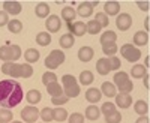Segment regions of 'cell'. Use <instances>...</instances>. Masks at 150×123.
Returning <instances> with one entry per match:
<instances>
[{
    "label": "cell",
    "instance_id": "obj_30",
    "mask_svg": "<svg viewBox=\"0 0 150 123\" xmlns=\"http://www.w3.org/2000/svg\"><path fill=\"white\" fill-rule=\"evenodd\" d=\"M95 80V75L92 74V71H83L80 74V84L83 86H90Z\"/></svg>",
    "mask_w": 150,
    "mask_h": 123
},
{
    "label": "cell",
    "instance_id": "obj_8",
    "mask_svg": "<svg viewBox=\"0 0 150 123\" xmlns=\"http://www.w3.org/2000/svg\"><path fill=\"white\" fill-rule=\"evenodd\" d=\"M116 26L120 32H126L132 26V17L129 14H120L116 18Z\"/></svg>",
    "mask_w": 150,
    "mask_h": 123
},
{
    "label": "cell",
    "instance_id": "obj_36",
    "mask_svg": "<svg viewBox=\"0 0 150 123\" xmlns=\"http://www.w3.org/2000/svg\"><path fill=\"white\" fill-rule=\"evenodd\" d=\"M39 116H41V119L44 120V123H50V122L53 120V110L48 108V107H45V108H42L41 111H39Z\"/></svg>",
    "mask_w": 150,
    "mask_h": 123
},
{
    "label": "cell",
    "instance_id": "obj_9",
    "mask_svg": "<svg viewBox=\"0 0 150 123\" xmlns=\"http://www.w3.org/2000/svg\"><path fill=\"white\" fill-rule=\"evenodd\" d=\"M3 11L8 15H20L21 11H23V6H21L20 2H11V0H6V2H3Z\"/></svg>",
    "mask_w": 150,
    "mask_h": 123
},
{
    "label": "cell",
    "instance_id": "obj_38",
    "mask_svg": "<svg viewBox=\"0 0 150 123\" xmlns=\"http://www.w3.org/2000/svg\"><path fill=\"white\" fill-rule=\"evenodd\" d=\"M99 110H101V113H102L104 116H110V114H112L114 111H117L116 105L112 104V102H105V104H102V107L99 108Z\"/></svg>",
    "mask_w": 150,
    "mask_h": 123
},
{
    "label": "cell",
    "instance_id": "obj_52",
    "mask_svg": "<svg viewBox=\"0 0 150 123\" xmlns=\"http://www.w3.org/2000/svg\"><path fill=\"white\" fill-rule=\"evenodd\" d=\"M135 123H150V122H149V117L147 116H140L138 119L135 120Z\"/></svg>",
    "mask_w": 150,
    "mask_h": 123
},
{
    "label": "cell",
    "instance_id": "obj_4",
    "mask_svg": "<svg viewBox=\"0 0 150 123\" xmlns=\"http://www.w3.org/2000/svg\"><path fill=\"white\" fill-rule=\"evenodd\" d=\"M2 72L5 75L12 77V80L21 78V63H14V62H6L2 65Z\"/></svg>",
    "mask_w": 150,
    "mask_h": 123
},
{
    "label": "cell",
    "instance_id": "obj_24",
    "mask_svg": "<svg viewBox=\"0 0 150 123\" xmlns=\"http://www.w3.org/2000/svg\"><path fill=\"white\" fill-rule=\"evenodd\" d=\"M36 44L41 45V47H47L51 44V35H50L48 32H39L36 35Z\"/></svg>",
    "mask_w": 150,
    "mask_h": 123
},
{
    "label": "cell",
    "instance_id": "obj_18",
    "mask_svg": "<svg viewBox=\"0 0 150 123\" xmlns=\"http://www.w3.org/2000/svg\"><path fill=\"white\" fill-rule=\"evenodd\" d=\"M101 93L105 95L107 98H114V96L117 95V87H116L112 83L105 81V83H102V86H101Z\"/></svg>",
    "mask_w": 150,
    "mask_h": 123
},
{
    "label": "cell",
    "instance_id": "obj_56",
    "mask_svg": "<svg viewBox=\"0 0 150 123\" xmlns=\"http://www.w3.org/2000/svg\"><path fill=\"white\" fill-rule=\"evenodd\" d=\"M12 123H21V122H17V120H15V122H12Z\"/></svg>",
    "mask_w": 150,
    "mask_h": 123
},
{
    "label": "cell",
    "instance_id": "obj_46",
    "mask_svg": "<svg viewBox=\"0 0 150 123\" xmlns=\"http://www.w3.org/2000/svg\"><path fill=\"white\" fill-rule=\"evenodd\" d=\"M68 122L69 123H84V116L80 114V113H72L68 117Z\"/></svg>",
    "mask_w": 150,
    "mask_h": 123
},
{
    "label": "cell",
    "instance_id": "obj_40",
    "mask_svg": "<svg viewBox=\"0 0 150 123\" xmlns=\"http://www.w3.org/2000/svg\"><path fill=\"white\" fill-rule=\"evenodd\" d=\"M33 75V68L29 63L21 65V78H30Z\"/></svg>",
    "mask_w": 150,
    "mask_h": 123
},
{
    "label": "cell",
    "instance_id": "obj_37",
    "mask_svg": "<svg viewBox=\"0 0 150 123\" xmlns=\"http://www.w3.org/2000/svg\"><path fill=\"white\" fill-rule=\"evenodd\" d=\"M0 59H2L5 63H6V62H12V56H11V48H9V45L0 47Z\"/></svg>",
    "mask_w": 150,
    "mask_h": 123
},
{
    "label": "cell",
    "instance_id": "obj_29",
    "mask_svg": "<svg viewBox=\"0 0 150 123\" xmlns=\"http://www.w3.org/2000/svg\"><path fill=\"white\" fill-rule=\"evenodd\" d=\"M47 92L51 98H56V96H62L63 95V89L60 87L59 83H53V84H48L47 86Z\"/></svg>",
    "mask_w": 150,
    "mask_h": 123
},
{
    "label": "cell",
    "instance_id": "obj_32",
    "mask_svg": "<svg viewBox=\"0 0 150 123\" xmlns=\"http://www.w3.org/2000/svg\"><path fill=\"white\" fill-rule=\"evenodd\" d=\"M86 26H87V33H90V35H98V33H101V30H102L101 24H99L96 20H90Z\"/></svg>",
    "mask_w": 150,
    "mask_h": 123
},
{
    "label": "cell",
    "instance_id": "obj_28",
    "mask_svg": "<svg viewBox=\"0 0 150 123\" xmlns=\"http://www.w3.org/2000/svg\"><path fill=\"white\" fill-rule=\"evenodd\" d=\"M134 111H135L137 114H140V116H146L147 111H149V104H147L146 101H143V99L137 101V102L134 104Z\"/></svg>",
    "mask_w": 150,
    "mask_h": 123
},
{
    "label": "cell",
    "instance_id": "obj_10",
    "mask_svg": "<svg viewBox=\"0 0 150 123\" xmlns=\"http://www.w3.org/2000/svg\"><path fill=\"white\" fill-rule=\"evenodd\" d=\"M114 98H116V104L114 105H117L122 110H126V108H129L132 105V96L129 93H119Z\"/></svg>",
    "mask_w": 150,
    "mask_h": 123
},
{
    "label": "cell",
    "instance_id": "obj_47",
    "mask_svg": "<svg viewBox=\"0 0 150 123\" xmlns=\"http://www.w3.org/2000/svg\"><path fill=\"white\" fill-rule=\"evenodd\" d=\"M108 62H110V66H111V71H117L120 68V59L116 57V56H112V57H108Z\"/></svg>",
    "mask_w": 150,
    "mask_h": 123
},
{
    "label": "cell",
    "instance_id": "obj_54",
    "mask_svg": "<svg viewBox=\"0 0 150 123\" xmlns=\"http://www.w3.org/2000/svg\"><path fill=\"white\" fill-rule=\"evenodd\" d=\"M149 24H150V20H149V17H147V18H146V21H144V26H146L144 29H146V32L150 29V27H149Z\"/></svg>",
    "mask_w": 150,
    "mask_h": 123
},
{
    "label": "cell",
    "instance_id": "obj_13",
    "mask_svg": "<svg viewBox=\"0 0 150 123\" xmlns=\"http://www.w3.org/2000/svg\"><path fill=\"white\" fill-rule=\"evenodd\" d=\"M96 71H98L99 75H108V72H111L108 57H102L96 62Z\"/></svg>",
    "mask_w": 150,
    "mask_h": 123
},
{
    "label": "cell",
    "instance_id": "obj_26",
    "mask_svg": "<svg viewBox=\"0 0 150 123\" xmlns=\"http://www.w3.org/2000/svg\"><path fill=\"white\" fill-rule=\"evenodd\" d=\"M116 39H117V35H116V32H112V30H107V32H104L102 33V36H101V45H107V44H112V42H116Z\"/></svg>",
    "mask_w": 150,
    "mask_h": 123
},
{
    "label": "cell",
    "instance_id": "obj_43",
    "mask_svg": "<svg viewBox=\"0 0 150 123\" xmlns=\"http://www.w3.org/2000/svg\"><path fill=\"white\" fill-rule=\"evenodd\" d=\"M122 122V114L119 111H114L110 116H105V123H120Z\"/></svg>",
    "mask_w": 150,
    "mask_h": 123
},
{
    "label": "cell",
    "instance_id": "obj_45",
    "mask_svg": "<svg viewBox=\"0 0 150 123\" xmlns=\"http://www.w3.org/2000/svg\"><path fill=\"white\" fill-rule=\"evenodd\" d=\"M9 48H11L12 62H17L21 57V48H20V45H9Z\"/></svg>",
    "mask_w": 150,
    "mask_h": 123
},
{
    "label": "cell",
    "instance_id": "obj_34",
    "mask_svg": "<svg viewBox=\"0 0 150 123\" xmlns=\"http://www.w3.org/2000/svg\"><path fill=\"white\" fill-rule=\"evenodd\" d=\"M8 30L11 32V33H20L21 30H23V23L20 21V20H11L9 23H8Z\"/></svg>",
    "mask_w": 150,
    "mask_h": 123
},
{
    "label": "cell",
    "instance_id": "obj_22",
    "mask_svg": "<svg viewBox=\"0 0 150 123\" xmlns=\"http://www.w3.org/2000/svg\"><path fill=\"white\" fill-rule=\"evenodd\" d=\"M84 116L87 120H98L99 116H101V110H99L96 105H89L86 108V111H84Z\"/></svg>",
    "mask_w": 150,
    "mask_h": 123
},
{
    "label": "cell",
    "instance_id": "obj_2",
    "mask_svg": "<svg viewBox=\"0 0 150 123\" xmlns=\"http://www.w3.org/2000/svg\"><path fill=\"white\" fill-rule=\"evenodd\" d=\"M120 54L123 59H126L131 63H137L141 59V51L137 47H134L132 44H125L120 47Z\"/></svg>",
    "mask_w": 150,
    "mask_h": 123
},
{
    "label": "cell",
    "instance_id": "obj_51",
    "mask_svg": "<svg viewBox=\"0 0 150 123\" xmlns=\"http://www.w3.org/2000/svg\"><path fill=\"white\" fill-rule=\"evenodd\" d=\"M137 5H138V8L141 9V11H144V12H147L149 11V2H137Z\"/></svg>",
    "mask_w": 150,
    "mask_h": 123
},
{
    "label": "cell",
    "instance_id": "obj_41",
    "mask_svg": "<svg viewBox=\"0 0 150 123\" xmlns=\"http://www.w3.org/2000/svg\"><path fill=\"white\" fill-rule=\"evenodd\" d=\"M95 20H96L99 24H101V27H102V29H104V27H108V24H110V20H108V17L104 14V12H98Z\"/></svg>",
    "mask_w": 150,
    "mask_h": 123
},
{
    "label": "cell",
    "instance_id": "obj_31",
    "mask_svg": "<svg viewBox=\"0 0 150 123\" xmlns=\"http://www.w3.org/2000/svg\"><path fill=\"white\" fill-rule=\"evenodd\" d=\"M146 74H147V69H146L143 65H140V63L134 65L132 69H131V75H132L134 78H143Z\"/></svg>",
    "mask_w": 150,
    "mask_h": 123
},
{
    "label": "cell",
    "instance_id": "obj_55",
    "mask_svg": "<svg viewBox=\"0 0 150 123\" xmlns=\"http://www.w3.org/2000/svg\"><path fill=\"white\" fill-rule=\"evenodd\" d=\"M149 62H150V57H149V56H147V57H146V63H144V65H143V66H144V68H146V69H147V68H149V65H150V63H149Z\"/></svg>",
    "mask_w": 150,
    "mask_h": 123
},
{
    "label": "cell",
    "instance_id": "obj_14",
    "mask_svg": "<svg viewBox=\"0 0 150 123\" xmlns=\"http://www.w3.org/2000/svg\"><path fill=\"white\" fill-rule=\"evenodd\" d=\"M77 18V12H75V9L72 6H65L63 9H62V14H60V20L66 21V24L69 23H74V20Z\"/></svg>",
    "mask_w": 150,
    "mask_h": 123
},
{
    "label": "cell",
    "instance_id": "obj_1",
    "mask_svg": "<svg viewBox=\"0 0 150 123\" xmlns=\"http://www.w3.org/2000/svg\"><path fill=\"white\" fill-rule=\"evenodd\" d=\"M24 99V90L21 84L15 80H2L0 81V107L14 108Z\"/></svg>",
    "mask_w": 150,
    "mask_h": 123
},
{
    "label": "cell",
    "instance_id": "obj_44",
    "mask_svg": "<svg viewBox=\"0 0 150 123\" xmlns=\"http://www.w3.org/2000/svg\"><path fill=\"white\" fill-rule=\"evenodd\" d=\"M12 120V111H8L6 108L0 110V123H9Z\"/></svg>",
    "mask_w": 150,
    "mask_h": 123
},
{
    "label": "cell",
    "instance_id": "obj_20",
    "mask_svg": "<svg viewBox=\"0 0 150 123\" xmlns=\"http://www.w3.org/2000/svg\"><path fill=\"white\" fill-rule=\"evenodd\" d=\"M41 99H42V93H41L39 90L32 89V90H29V92L26 93V101H27L30 105H36V104H39V102H41Z\"/></svg>",
    "mask_w": 150,
    "mask_h": 123
},
{
    "label": "cell",
    "instance_id": "obj_23",
    "mask_svg": "<svg viewBox=\"0 0 150 123\" xmlns=\"http://www.w3.org/2000/svg\"><path fill=\"white\" fill-rule=\"evenodd\" d=\"M35 14H36V17H39V18H48L50 17V6H48V3H45V2L38 3L36 8H35Z\"/></svg>",
    "mask_w": 150,
    "mask_h": 123
},
{
    "label": "cell",
    "instance_id": "obj_5",
    "mask_svg": "<svg viewBox=\"0 0 150 123\" xmlns=\"http://www.w3.org/2000/svg\"><path fill=\"white\" fill-rule=\"evenodd\" d=\"M39 117V110L33 105H29V107H24L21 110V119L26 122V123H35Z\"/></svg>",
    "mask_w": 150,
    "mask_h": 123
},
{
    "label": "cell",
    "instance_id": "obj_6",
    "mask_svg": "<svg viewBox=\"0 0 150 123\" xmlns=\"http://www.w3.org/2000/svg\"><path fill=\"white\" fill-rule=\"evenodd\" d=\"M45 27L48 30V33H56L62 29V20L59 15H50L45 20Z\"/></svg>",
    "mask_w": 150,
    "mask_h": 123
},
{
    "label": "cell",
    "instance_id": "obj_39",
    "mask_svg": "<svg viewBox=\"0 0 150 123\" xmlns=\"http://www.w3.org/2000/svg\"><path fill=\"white\" fill-rule=\"evenodd\" d=\"M42 83L44 86L47 87L48 84H53V83H57V75L54 72H45L44 75H42Z\"/></svg>",
    "mask_w": 150,
    "mask_h": 123
},
{
    "label": "cell",
    "instance_id": "obj_3",
    "mask_svg": "<svg viewBox=\"0 0 150 123\" xmlns=\"http://www.w3.org/2000/svg\"><path fill=\"white\" fill-rule=\"evenodd\" d=\"M65 53L60 50H53L47 57H45V66L48 69H57L62 63H65Z\"/></svg>",
    "mask_w": 150,
    "mask_h": 123
},
{
    "label": "cell",
    "instance_id": "obj_16",
    "mask_svg": "<svg viewBox=\"0 0 150 123\" xmlns=\"http://www.w3.org/2000/svg\"><path fill=\"white\" fill-rule=\"evenodd\" d=\"M95 56V51L92 47H81L78 50V59L81 62H84V63H87V62H90Z\"/></svg>",
    "mask_w": 150,
    "mask_h": 123
},
{
    "label": "cell",
    "instance_id": "obj_42",
    "mask_svg": "<svg viewBox=\"0 0 150 123\" xmlns=\"http://www.w3.org/2000/svg\"><path fill=\"white\" fill-rule=\"evenodd\" d=\"M62 84H63V87H69V86L77 84V78H75L74 75H69V74H66V75L62 77Z\"/></svg>",
    "mask_w": 150,
    "mask_h": 123
},
{
    "label": "cell",
    "instance_id": "obj_53",
    "mask_svg": "<svg viewBox=\"0 0 150 123\" xmlns=\"http://www.w3.org/2000/svg\"><path fill=\"white\" fill-rule=\"evenodd\" d=\"M143 78H144V87H146V89H149V87H150V80H149V74H146V75H144Z\"/></svg>",
    "mask_w": 150,
    "mask_h": 123
},
{
    "label": "cell",
    "instance_id": "obj_11",
    "mask_svg": "<svg viewBox=\"0 0 150 123\" xmlns=\"http://www.w3.org/2000/svg\"><path fill=\"white\" fill-rule=\"evenodd\" d=\"M75 12H77V17L89 18V17L93 15V8H92L90 2H83V3L78 5V8H77V11H75Z\"/></svg>",
    "mask_w": 150,
    "mask_h": 123
},
{
    "label": "cell",
    "instance_id": "obj_7",
    "mask_svg": "<svg viewBox=\"0 0 150 123\" xmlns=\"http://www.w3.org/2000/svg\"><path fill=\"white\" fill-rule=\"evenodd\" d=\"M68 29H69V33L72 36H84L87 33V26L83 23V21H74V23H69L68 24Z\"/></svg>",
    "mask_w": 150,
    "mask_h": 123
},
{
    "label": "cell",
    "instance_id": "obj_25",
    "mask_svg": "<svg viewBox=\"0 0 150 123\" xmlns=\"http://www.w3.org/2000/svg\"><path fill=\"white\" fill-rule=\"evenodd\" d=\"M39 51L36 50V48H29V50H26V53H24V59H26V62L30 65V63H36L38 60H39Z\"/></svg>",
    "mask_w": 150,
    "mask_h": 123
},
{
    "label": "cell",
    "instance_id": "obj_49",
    "mask_svg": "<svg viewBox=\"0 0 150 123\" xmlns=\"http://www.w3.org/2000/svg\"><path fill=\"white\" fill-rule=\"evenodd\" d=\"M132 89H134V84H132V81L129 80L125 86H122V87H119V90H120V93H131L132 92Z\"/></svg>",
    "mask_w": 150,
    "mask_h": 123
},
{
    "label": "cell",
    "instance_id": "obj_33",
    "mask_svg": "<svg viewBox=\"0 0 150 123\" xmlns=\"http://www.w3.org/2000/svg\"><path fill=\"white\" fill-rule=\"evenodd\" d=\"M117 51H119V48H117V44H116V42H112V44H107V45H102V53H104L107 57H112Z\"/></svg>",
    "mask_w": 150,
    "mask_h": 123
},
{
    "label": "cell",
    "instance_id": "obj_12",
    "mask_svg": "<svg viewBox=\"0 0 150 123\" xmlns=\"http://www.w3.org/2000/svg\"><path fill=\"white\" fill-rule=\"evenodd\" d=\"M86 99L89 101L90 104L96 105V102H99L102 99V93L96 87H90V89H87V92H86Z\"/></svg>",
    "mask_w": 150,
    "mask_h": 123
},
{
    "label": "cell",
    "instance_id": "obj_50",
    "mask_svg": "<svg viewBox=\"0 0 150 123\" xmlns=\"http://www.w3.org/2000/svg\"><path fill=\"white\" fill-rule=\"evenodd\" d=\"M8 23H9V15L5 11H0V27L8 26Z\"/></svg>",
    "mask_w": 150,
    "mask_h": 123
},
{
    "label": "cell",
    "instance_id": "obj_48",
    "mask_svg": "<svg viewBox=\"0 0 150 123\" xmlns=\"http://www.w3.org/2000/svg\"><path fill=\"white\" fill-rule=\"evenodd\" d=\"M68 101H69V98H66L65 95H62V96H56V98H53V99H51V102H53L56 107L63 105V104H66Z\"/></svg>",
    "mask_w": 150,
    "mask_h": 123
},
{
    "label": "cell",
    "instance_id": "obj_15",
    "mask_svg": "<svg viewBox=\"0 0 150 123\" xmlns=\"http://www.w3.org/2000/svg\"><path fill=\"white\" fill-rule=\"evenodd\" d=\"M132 42H134V47H144V45H147V42H149L147 32H144V30L137 32L134 35V38H132Z\"/></svg>",
    "mask_w": 150,
    "mask_h": 123
},
{
    "label": "cell",
    "instance_id": "obj_17",
    "mask_svg": "<svg viewBox=\"0 0 150 123\" xmlns=\"http://www.w3.org/2000/svg\"><path fill=\"white\" fill-rule=\"evenodd\" d=\"M104 14L107 17H111V15H119L120 12V3L119 2H107L104 5Z\"/></svg>",
    "mask_w": 150,
    "mask_h": 123
},
{
    "label": "cell",
    "instance_id": "obj_35",
    "mask_svg": "<svg viewBox=\"0 0 150 123\" xmlns=\"http://www.w3.org/2000/svg\"><path fill=\"white\" fill-rule=\"evenodd\" d=\"M80 92H81V89H80L78 83L74 84V86H69V87H65V96L66 98H77L80 95Z\"/></svg>",
    "mask_w": 150,
    "mask_h": 123
},
{
    "label": "cell",
    "instance_id": "obj_21",
    "mask_svg": "<svg viewBox=\"0 0 150 123\" xmlns=\"http://www.w3.org/2000/svg\"><path fill=\"white\" fill-rule=\"evenodd\" d=\"M112 81H114V86L119 89V87H122V86H125V84L129 81V75H128L126 72H123V71H119V72L114 74Z\"/></svg>",
    "mask_w": 150,
    "mask_h": 123
},
{
    "label": "cell",
    "instance_id": "obj_27",
    "mask_svg": "<svg viewBox=\"0 0 150 123\" xmlns=\"http://www.w3.org/2000/svg\"><path fill=\"white\" fill-rule=\"evenodd\" d=\"M68 111L65 108H62V107H57V108H54L53 110V120H56V122H65V120H68Z\"/></svg>",
    "mask_w": 150,
    "mask_h": 123
},
{
    "label": "cell",
    "instance_id": "obj_19",
    "mask_svg": "<svg viewBox=\"0 0 150 123\" xmlns=\"http://www.w3.org/2000/svg\"><path fill=\"white\" fill-rule=\"evenodd\" d=\"M59 44H60V47L63 48V50L72 48V47H74V44H75V36H72L71 33H65V35H62V36H60V39H59Z\"/></svg>",
    "mask_w": 150,
    "mask_h": 123
}]
</instances>
